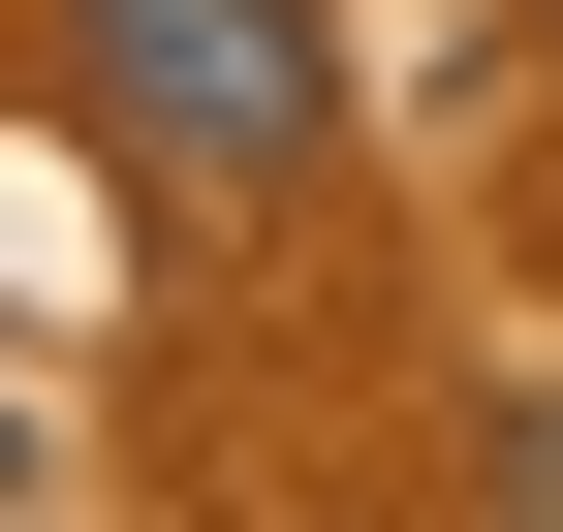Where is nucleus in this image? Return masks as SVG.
I'll return each instance as SVG.
<instances>
[{
    "label": "nucleus",
    "mask_w": 563,
    "mask_h": 532,
    "mask_svg": "<svg viewBox=\"0 0 563 532\" xmlns=\"http://www.w3.org/2000/svg\"><path fill=\"white\" fill-rule=\"evenodd\" d=\"M95 32V157L157 220H282L344 157V0H63Z\"/></svg>",
    "instance_id": "f257e3e1"
},
{
    "label": "nucleus",
    "mask_w": 563,
    "mask_h": 532,
    "mask_svg": "<svg viewBox=\"0 0 563 532\" xmlns=\"http://www.w3.org/2000/svg\"><path fill=\"white\" fill-rule=\"evenodd\" d=\"M501 501H563V408H501Z\"/></svg>",
    "instance_id": "f03ea898"
}]
</instances>
